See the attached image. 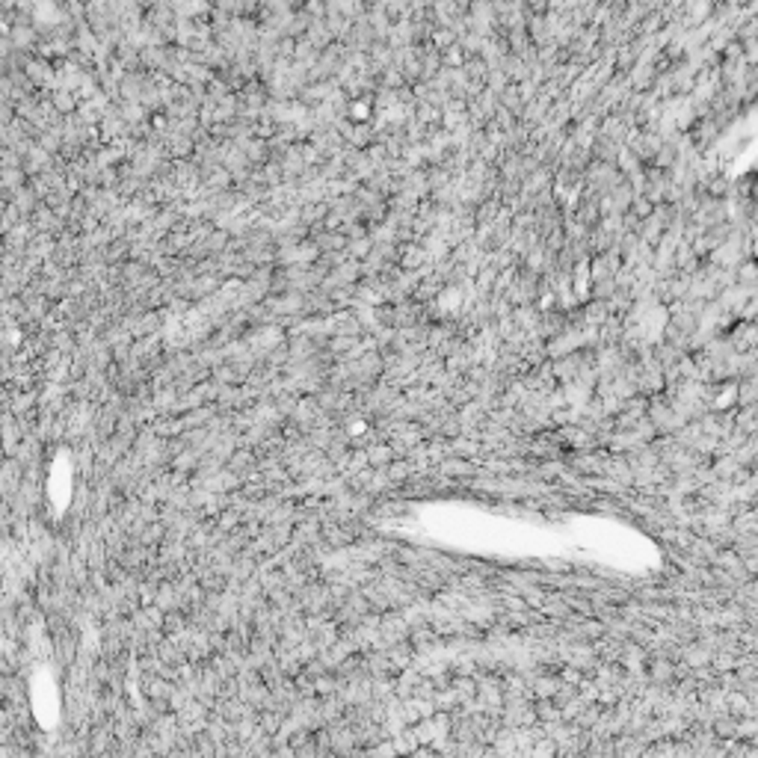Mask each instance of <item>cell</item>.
Instances as JSON below:
<instances>
[{"label":"cell","mask_w":758,"mask_h":758,"mask_svg":"<svg viewBox=\"0 0 758 758\" xmlns=\"http://www.w3.org/2000/svg\"><path fill=\"white\" fill-rule=\"evenodd\" d=\"M649 676H652V681H655V688H672V684H676V678H678V669L672 667L669 661H655V664L649 667Z\"/></svg>","instance_id":"obj_2"},{"label":"cell","mask_w":758,"mask_h":758,"mask_svg":"<svg viewBox=\"0 0 758 758\" xmlns=\"http://www.w3.org/2000/svg\"><path fill=\"white\" fill-rule=\"evenodd\" d=\"M711 732H714V738L723 740V743L740 740V717H735V714L723 711V714H717V717H714Z\"/></svg>","instance_id":"obj_1"}]
</instances>
